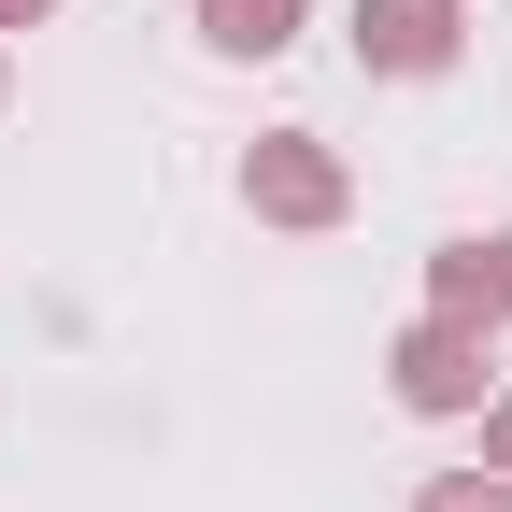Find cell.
<instances>
[{
	"instance_id": "2",
	"label": "cell",
	"mask_w": 512,
	"mask_h": 512,
	"mask_svg": "<svg viewBox=\"0 0 512 512\" xmlns=\"http://www.w3.org/2000/svg\"><path fill=\"white\" fill-rule=\"evenodd\" d=\"M384 384H399V413H484V399H498V328L413 313V328L384 342Z\"/></svg>"
},
{
	"instance_id": "6",
	"label": "cell",
	"mask_w": 512,
	"mask_h": 512,
	"mask_svg": "<svg viewBox=\"0 0 512 512\" xmlns=\"http://www.w3.org/2000/svg\"><path fill=\"white\" fill-rule=\"evenodd\" d=\"M484 470L512 484V384H498V399H484Z\"/></svg>"
},
{
	"instance_id": "9",
	"label": "cell",
	"mask_w": 512,
	"mask_h": 512,
	"mask_svg": "<svg viewBox=\"0 0 512 512\" xmlns=\"http://www.w3.org/2000/svg\"><path fill=\"white\" fill-rule=\"evenodd\" d=\"M0 100H15V57H0Z\"/></svg>"
},
{
	"instance_id": "7",
	"label": "cell",
	"mask_w": 512,
	"mask_h": 512,
	"mask_svg": "<svg viewBox=\"0 0 512 512\" xmlns=\"http://www.w3.org/2000/svg\"><path fill=\"white\" fill-rule=\"evenodd\" d=\"M484 271H498V313H512V228H498V242H484Z\"/></svg>"
},
{
	"instance_id": "1",
	"label": "cell",
	"mask_w": 512,
	"mask_h": 512,
	"mask_svg": "<svg viewBox=\"0 0 512 512\" xmlns=\"http://www.w3.org/2000/svg\"><path fill=\"white\" fill-rule=\"evenodd\" d=\"M242 214L256 228H342L356 214V171L313 143V128H256L242 143Z\"/></svg>"
},
{
	"instance_id": "4",
	"label": "cell",
	"mask_w": 512,
	"mask_h": 512,
	"mask_svg": "<svg viewBox=\"0 0 512 512\" xmlns=\"http://www.w3.org/2000/svg\"><path fill=\"white\" fill-rule=\"evenodd\" d=\"M299 15H313V0H200V43L214 57H285Z\"/></svg>"
},
{
	"instance_id": "8",
	"label": "cell",
	"mask_w": 512,
	"mask_h": 512,
	"mask_svg": "<svg viewBox=\"0 0 512 512\" xmlns=\"http://www.w3.org/2000/svg\"><path fill=\"white\" fill-rule=\"evenodd\" d=\"M43 15H57V0H0V29H43Z\"/></svg>"
},
{
	"instance_id": "5",
	"label": "cell",
	"mask_w": 512,
	"mask_h": 512,
	"mask_svg": "<svg viewBox=\"0 0 512 512\" xmlns=\"http://www.w3.org/2000/svg\"><path fill=\"white\" fill-rule=\"evenodd\" d=\"M413 512H512V484L498 470H441V484H413Z\"/></svg>"
},
{
	"instance_id": "3",
	"label": "cell",
	"mask_w": 512,
	"mask_h": 512,
	"mask_svg": "<svg viewBox=\"0 0 512 512\" xmlns=\"http://www.w3.org/2000/svg\"><path fill=\"white\" fill-rule=\"evenodd\" d=\"M456 57H470V0H356V72L441 86Z\"/></svg>"
}]
</instances>
